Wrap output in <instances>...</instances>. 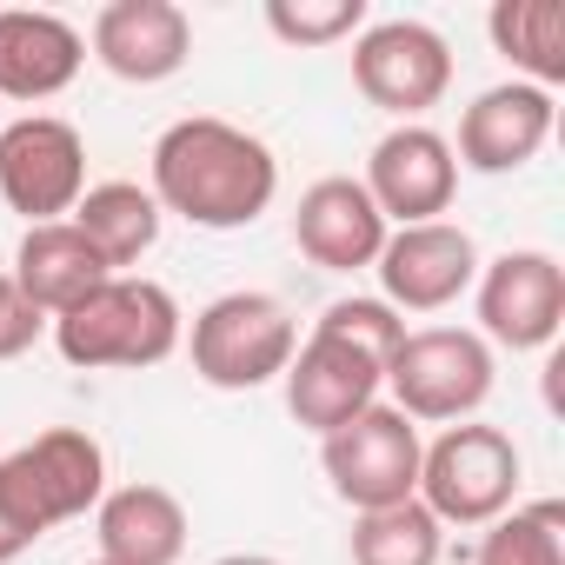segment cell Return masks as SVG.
Here are the masks:
<instances>
[{
  "instance_id": "cell-1",
  "label": "cell",
  "mask_w": 565,
  "mask_h": 565,
  "mask_svg": "<svg viewBox=\"0 0 565 565\" xmlns=\"http://www.w3.org/2000/svg\"><path fill=\"white\" fill-rule=\"evenodd\" d=\"M147 193L160 200V213H180L186 226L233 233L273 206L279 160L259 134L213 120V114H193L153 140V186Z\"/></svg>"
},
{
  "instance_id": "cell-2",
  "label": "cell",
  "mask_w": 565,
  "mask_h": 565,
  "mask_svg": "<svg viewBox=\"0 0 565 565\" xmlns=\"http://www.w3.org/2000/svg\"><path fill=\"white\" fill-rule=\"evenodd\" d=\"M54 347H61L67 366H87V373L160 366L180 347V300L160 287V279L114 273V279H100L81 307H67L54 320Z\"/></svg>"
},
{
  "instance_id": "cell-3",
  "label": "cell",
  "mask_w": 565,
  "mask_h": 565,
  "mask_svg": "<svg viewBox=\"0 0 565 565\" xmlns=\"http://www.w3.org/2000/svg\"><path fill=\"white\" fill-rule=\"evenodd\" d=\"M439 525H492L519 505V446L499 426L459 419L419 452V492Z\"/></svg>"
},
{
  "instance_id": "cell-4",
  "label": "cell",
  "mask_w": 565,
  "mask_h": 565,
  "mask_svg": "<svg viewBox=\"0 0 565 565\" xmlns=\"http://www.w3.org/2000/svg\"><path fill=\"white\" fill-rule=\"evenodd\" d=\"M294 347H300V327L273 294H220L193 320V373L213 393L273 386L279 373H287Z\"/></svg>"
},
{
  "instance_id": "cell-5",
  "label": "cell",
  "mask_w": 565,
  "mask_h": 565,
  "mask_svg": "<svg viewBox=\"0 0 565 565\" xmlns=\"http://www.w3.org/2000/svg\"><path fill=\"white\" fill-rule=\"evenodd\" d=\"M393 406L419 426H459L492 399V347L466 327H419L399 340L393 366H386Z\"/></svg>"
},
{
  "instance_id": "cell-6",
  "label": "cell",
  "mask_w": 565,
  "mask_h": 565,
  "mask_svg": "<svg viewBox=\"0 0 565 565\" xmlns=\"http://www.w3.org/2000/svg\"><path fill=\"white\" fill-rule=\"evenodd\" d=\"M419 452H426L419 426L386 399H373L360 419H347L340 433L320 439V466L353 512H380V505L413 499L419 492Z\"/></svg>"
},
{
  "instance_id": "cell-7",
  "label": "cell",
  "mask_w": 565,
  "mask_h": 565,
  "mask_svg": "<svg viewBox=\"0 0 565 565\" xmlns=\"http://www.w3.org/2000/svg\"><path fill=\"white\" fill-rule=\"evenodd\" d=\"M87 193V140L54 114H21L0 127V200L28 213V226L67 220Z\"/></svg>"
},
{
  "instance_id": "cell-8",
  "label": "cell",
  "mask_w": 565,
  "mask_h": 565,
  "mask_svg": "<svg viewBox=\"0 0 565 565\" xmlns=\"http://www.w3.org/2000/svg\"><path fill=\"white\" fill-rule=\"evenodd\" d=\"M353 87L380 114H399V127H413L426 107L446 100L452 47L426 21H366V34L353 41Z\"/></svg>"
},
{
  "instance_id": "cell-9",
  "label": "cell",
  "mask_w": 565,
  "mask_h": 565,
  "mask_svg": "<svg viewBox=\"0 0 565 565\" xmlns=\"http://www.w3.org/2000/svg\"><path fill=\"white\" fill-rule=\"evenodd\" d=\"M479 340L505 353H545L565 327V266L545 246H512L479 266Z\"/></svg>"
},
{
  "instance_id": "cell-10",
  "label": "cell",
  "mask_w": 565,
  "mask_h": 565,
  "mask_svg": "<svg viewBox=\"0 0 565 565\" xmlns=\"http://www.w3.org/2000/svg\"><path fill=\"white\" fill-rule=\"evenodd\" d=\"M479 246L466 226L452 220H426V226H399L386 233L373 273H380V300L406 320V313H446L472 279H479Z\"/></svg>"
},
{
  "instance_id": "cell-11",
  "label": "cell",
  "mask_w": 565,
  "mask_h": 565,
  "mask_svg": "<svg viewBox=\"0 0 565 565\" xmlns=\"http://www.w3.org/2000/svg\"><path fill=\"white\" fill-rule=\"evenodd\" d=\"M0 472H8L14 499L28 505V519L41 532L67 525L87 505L107 499V452L81 426H47L41 439H28V446H14L8 459H0Z\"/></svg>"
},
{
  "instance_id": "cell-12",
  "label": "cell",
  "mask_w": 565,
  "mask_h": 565,
  "mask_svg": "<svg viewBox=\"0 0 565 565\" xmlns=\"http://www.w3.org/2000/svg\"><path fill=\"white\" fill-rule=\"evenodd\" d=\"M380 206V220L393 226H426L452 206V186H459V160H452V140L433 134V127H393L373 160H366V180H360Z\"/></svg>"
},
{
  "instance_id": "cell-13",
  "label": "cell",
  "mask_w": 565,
  "mask_h": 565,
  "mask_svg": "<svg viewBox=\"0 0 565 565\" xmlns=\"http://www.w3.org/2000/svg\"><path fill=\"white\" fill-rule=\"evenodd\" d=\"M287 413L307 426V433H340L347 419H360L373 399H380V386H386V366L380 360H366L360 347H347V340H333V333H320L313 327V340L307 347H294V360H287Z\"/></svg>"
},
{
  "instance_id": "cell-14",
  "label": "cell",
  "mask_w": 565,
  "mask_h": 565,
  "mask_svg": "<svg viewBox=\"0 0 565 565\" xmlns=\"http://www.w3.org/2000/svg\"><path fill=\"white\" fill-rule=\"evenodd\" d=\"M186 54H193V21L173 0H107L94 14V61L114 81L160 87L186 67Z\"/></svg>"
},
{
  "instance_id": "cell-15",
  "label": "cell",
  "mask_w": 565,
  "mask_h": 565,
  "mask_svg": "<svg viewBox=\"0 0 565 565\" xmlns=\"http://www.w3.org/2000/svg\"><path fill=\"white\" fill-rule=\"evenodd\" d=\"M552 94L545 87H525V81H505V87H486L466 114H459V147L452 160L472 167V173H519L539 160V147L552 140Z\"/></svg>"
},
{
  "instance_id": "cell-16",
  "label": "cell",
  "mask_w": 565,
  "mask_h": 565,
  "mask_svg": "<svg viewBox=\"0 0 565 565\" xmlns=\"http://www.w3.org/2000/svg\"><path fill=\"white\" fill-rule=\"evenodd\" d=\"M386 233H393V226L380 220L373 193H366L360 180H347V173H327V180H313V186L300 193L294 239H300V253H307L313 266H327V273H360V266H373L380 246H386Z\"/></svg>"
},
{
  "instance_id": "cell-17",
  "label": "cell",
  "mask_w": 565,
  "mask_h": 565,
  "mask_svg": "<svg viewBox=\"0 0 565 565\" xmlns=\"http://www.w3.org/2000/svg\"><path fill=\"white\" fill-rule=\"evenodd\" d=\"M87 41L47 8H0V100H54L74 87Z\"/></svg>"
},
{
  "instance_id": "cell-18",
  "label": "cell",
  "mask_w": 565,
  "mask_h": 565,
  "mask_svg": "<svg viewBox=\"0 0 565 565\" xmlns=\"http://www.w3.org/2000/svg\"><path fill=\"white\" fill-rule=\"evenodd\" d=\"M14 287H21V300L41 313V320H61L67 307H81L100 279H114L107 266H100V253L74 233V220H47V226H28L21 233V246H14Z\"/></svg>"
},
{
  "instance_id": "cell-19",
  "label": "cell",
  "mask_w": 565,
  "mask_h": 565,
  "mask_svg": "<svg viewBox=\"0 0 565 565\" xmlns=\"http://www.w3.org/2000/svg\"><path fill=\"white\" fill-rule=\"evenodd\" d=\"M100 558L114 565H180L186 552V505L167 486H120L100 499Z\"/></svg>"
},
{
  "instance_id": "cell-20",
  "label": "cell",
  "mask_w": 565,
  "mask_h": 565,
  "mask_svg": "<svg viewBox=\"0 0 565 565\" xmlns=\"http://www.w3.org/2000/svg\"><path fill=\"white\" fill-rule=\"evenodd\" d=\"M67 220H74V233L100 253L107 273L134 266V259L153 253V239H160V200H153L140 180H100V186H87Z\"/></svg>"
},
{
  "instance_id": "cell-21",
  "label": "cell",
  "mask_w": 565,
  "mask_h": 565,
  "mask_svg": "<svg viewBox=\"0 0 565 565\" xmlns=\"http://www.w3.org/2000/svg\"><path fill=\"white\" fill-rule=\"evenodd\" d=\"M486 34L525 74V87L552 94L565 81V0H492Z\"/></svg>"
},
{
  "instance_id": "cell-22",
  "label": "cell",
  "mask_w": 565,
  "mask_h": 565,
  "mask_svg": "<svg viewBox=\"0 0 565 565\" xmlns=\"http://www.w3.org/2000/svg\"><path fill=\"white\" fill-rule=\"evenodd\" d=\"M439 552H446V525L419 499L353 519V565H439Z\"/></svg>"
},
{
  "instance_id": "cell-23",
  "label": "cell",
  "mask_w": 565,
  "mask_h": 565,
  "mask_svg": "<svg viewBox=\"0 0 565 565\" xmlns=\"http://www.w3.org/2000/svg\"><path fill=\"white\" fill-rule=\"evenodd\" d=\"M472 565H565V505L558 499H532L512 505L486 525Z\"/></svg>"
},
{
  "instance_id": "cell-24",
  "label": "cell",
  "mask_w": 565,
  "mask_h": 565,
  "mask_svg": "<svg viewBox=\"0 0 565 565\" xmlns=\"http://www.w3.org/2000/svg\"><path fill=\"white\" fill-rule=\"evenodd\" d=\"M266 28L287 47H333L366 34V0H266Z\"/></svg>"
},
{
  "instance_id": "cell-25",
  "label": "cell",
  "mask_w": 565,
  "mask_h": 565,
  "mask_svg": "<svg viewBox=\"0 0 565 565\" xmlns=\"http://www.w3.org/2000/svg\"><path fill=\"white\" fill-rule=\"evenodd\" d=\"M320 333H333V340L360 347L366 360L393 366V353H399V340H406V320H399L386 300H333V307L320 313Z\"/></svg>"
},
{
  "instance_id": "cell-26",
  "label": "cell",
  "mask_w": 565,
  "mask_h": 565,
  "mask_svg": "<svg viewBox=\"0 0 565 565\" xmlns=\"http://www.w3.org/2000/svg\"><path fill=\"white\" fill-rule=\"evenodd\" d=\"M47 333V320L21 300V287H14V273L0 266V360H21L34 340Z\"/></svg>"
},
{
  "instance_id": "cell-27",
  "label": "cell",
  "mask_w": 565,
  "mask_h": 565,
  "mask_svg": "<svg viewBox=\"0 0 565 565\" xmlns=\"http://www.w3.org/2000/svg\"><path fill=\"white\" fill-rule=\"evenodd\" d=\"M34 539H41V525L28 519V505L14 499L8 472H0V565H14L21 552H34Z\"/></svg>"
},
{
  "instance_id": "cell-28",
  "label": "cell",
  "mask_w": 565,
  "mask_h": 565,
  "mask_svg": "<svg viewBox=\"0 0 565 565\" xmlns=\"http://www.w3.org/2000/svg\"><path fill=\"white\" fill-rule=\"evenodd\" d=\"M213 565H279V558H266V552H226V558H213Z\"/></svg>"
},
{
  "instance_id": "cell-29",
  "label": "cell",
  "mask_w": 565,
  "mask_h": 565,
  "mask_svg": "<svg viewBox=\"0 0 565 565\" xmlns=\"http://www.w3.org/2000/svg\"><path fill=\"white\" fill-rule=\"evenodd\" d=\"M87 565H114V558H87Z\"/></svg>"
}]
</instances>
